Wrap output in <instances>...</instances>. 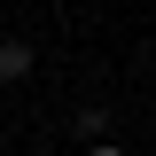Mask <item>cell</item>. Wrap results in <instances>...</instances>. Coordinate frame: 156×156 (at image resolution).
Here are the masks:
<instances>
[{"label":"cell","mask_w":156,"mask_h":156,"mask_svg":"<svg viewBox=\"0 0 156 156\" xmlns=\"http://www.w3.org/2000/svg\"><path fill=\"white\" fill-rule=\"evenodd\" d=\"M31 39H0V86H23V78H31Z\"/></svg>","instance_id":"1"},{"label":"cell","mask_w":156,"mask_h":156,"mask_svg":"<svg viewBox=\"0 0 156 156\" xmlns=\"http://www.w3.org/2000/svg\"><path fill=\"white\" fill-rule=\"evenodd\" d=\"M86 156H125V148H117V140H86Z\"/></svg>","instance_id":"3"},{"label":"cell","mask_w":156,"mask_h":156,"mask_svg":"<svg viewBox=\"0 0 156 156\" xmlns=\"http://www.w3.org/2000/svg\"><path fill=\"white\" fill-rule=\"evenodd\" d=\"M70 133H78V140H101V133H109V109H94V101H86V109L70 117Z\"/></svg>","instance_id":"2"}]
</instances>
